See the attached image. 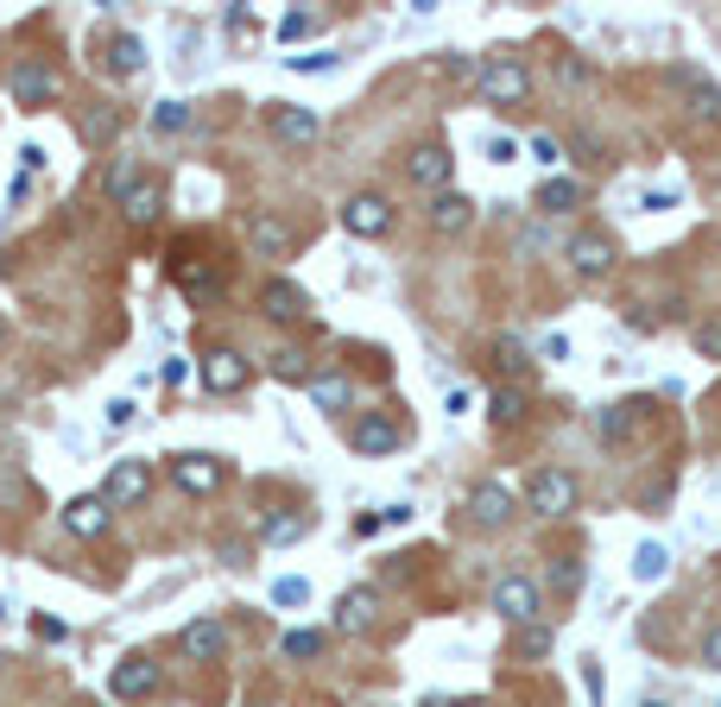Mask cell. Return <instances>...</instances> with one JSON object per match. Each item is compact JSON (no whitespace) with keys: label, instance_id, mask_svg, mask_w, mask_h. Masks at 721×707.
Here are the masks:
<instances>
[{"label":"cell","instance_id":"1","mask_svg":"<svg viewBox=\"0 0 721 707\" xmlns=\"http://www.w3.org/2000/svg\"><path fill=\"white\" fill-rule=\"evenodd\" d=\"M475 82H481V96H488L493 108H519V101L532 96V76H525V64H519V57H488Z\"/></svg>","mask_w":721,"mask_h":707},{"label":"cell","instance_id":"2","mask_svg":"<svg viewBox=\"0 0 721 707\" xmlns=\"http://www.w3.org/2000/svg\"><path fill=\"white\" fill-rule=\"evenodd\" d=\"M342 227H348L355 240H380L392 227V202L380 197V190H360V197L342 202Z\"/></svg>","mask_w":721,"mask_h":707},{"label":"cell","instance_id":"3","mask_svg":"<svg viewBox=\"0 0 721 707\" xmlns=\"http://www.w3.org/2000/svg\"><path fill=\"white\" fill-rule=\"evenodd\" d=\"M525 505H532L539 518H564L569 505H576V480H569L564 468H539L532 486H525Z\"/></svg>","mask_w":721,"mask_h":707},{"label":"cell","instance_id":"4","mask_svg":"<svg viewBox=\"0 0 721 707\" xmlns=\"http://www.w3.org/2000/svg\"><path fill=\"white\" fill-rule=\"evenodd\" d=\"M493 613L513 619V626H532V619H539V581L532 575H507L500 587H493Z\"/></svg>","mask_w":721,"mask_h":707},{"label":"cell","instance_id":"5","mask_svg":"<svg viewBox=\"0 0 721 707\" xmlns=\"http://www.w3.org/2000/svg\"><path fill=\"white\" fill-rule=\"evenodd\" d=\"M614 240H608V234H601V227H583V234H576V240H569V266H576V272L583 278H608L614 272Z\"/></svg>","mask_w":721,"mask_h":707},{"label":"cell","instance_id":"6","mask_svg":"<svg viewBox=\"0 0 721 707\" xmlns=\"http://www.w3.org/2000/svg\"><path fill=\"white\" fill-rule=\"evenodd\" d=\"M171 474H178V486L184 493H197V500H203V493H215V486H222V480H229V468H222V461H215V454H178V461H171Z\"/></svg>","mask_w":721,"mask_h":707},{"label":"cell","instance_id":"7","mask_svg":"<svg viewBox=\"0 0 721 707\" xmlns=\"http://www.w3.org/2000/svg\"><path fill=\"white\" fill-rule=\"evenodd\" d=\"M146 493H153V468L146 461H114L108 468V493H102L108 505H140Z\"/></svg>","mask_w":721,"mask_h":707},{"label":"cell","instance_id":"8","mask_svg":"<svg viewBox=\"0 0 721 707\" xmlns=\"http://www.w3.org/2000/svg\"><path fill=\"white\" fill-rule=\"evenodd\" d=\"M108 688H114V695H121V702H140V695H153L158 688V663L153 656H121V663H114V676H108Z\"/></svg>","mask_w":721,"mask_h":707},{"label":"cell","instance_id":"9","mask_svg":"<svg viewBox=\"0 0 721 707\" xmlns=\"http://www.w3.org/2000/svg\"><path fill=\"white\" fill-rule=\"evenodd\" d=\"M247 379H254V367H247V360H241L234 348H215V354L203 360V385L215 392V399H229V392H241Z\"/></svg>","mask_w":721,"mask_h":707},{"label":"cell","instance_id":"10","mask_svg":"<svg viewBox=\"0 0 721 707\" xmlns=\"http://www.w3.org/2000/svg\"><path fill=\"white\" fill-rule=\"evenodd\" d=\"M178 651L197 656V663H215V656H229V626L222 619H197V626L178 631Z\"/></svg>","mask_w":721,"mask_h":707},{"label":"cell","instance_id":"11","mask_svg":"<svg viewBox=\"0 0 721 707\" xmlns=\"http://www.w3.org/2000/svg\"><path fill=\"white\" fill-rule=\"evenodd\" d=\"M348 442H355L360 454H392L406 442V424H392V417H360V424L348 429Z\"/></svg>","mask_w":721,"mask_h":707},{"label":"cell","instance_id":"12","mask_svg":"<svg viewBox=\"0 0 721 707\" xmlns=\"http://www.w3.org/2000/svg\"><path fill=\"white\" fill-rule=\"evenodd\" d=\"M259 310H266V316H273V323H304V291H298V284H291V278H273V284H266V291H259Z\"/></svg>","mask_w":721,"mask_h":707},{"label":"cell","instance_id":"13","mask_svg":"<svg viewBox=\"0 0 721 707\" xmlns=\"http://www.w3.org/2000/svg\"><path fill=\"white\" fill-rule=\"evenodd\" d=\"M108 518H114V505H108L102 493H82V500H70V505H64V525L77 530V537H102V530H108Z\"/></svg>","mask_w":721,"mask_h":707},{"label":"cell","instance_id":"14","mask_svg":"<svg viewBox=\"0 0 721 707\" xmlns=\"http://www.w3.org/2000/svg\"><path fill=\"white\" fill-rule=\"evenodd\" d=\"M374 619H380V594H374V587H348V594L335 601V626L342 631H367Z\"/></svg>","mask_w":721,"mask_h":707},{"label":"cell","instance_id":"15","mask_svg":"<svg viewBox=\"0 0 721 707\" xmlns=\"http://www.w3.org/2000/svg\"><path fill=\"white\" fill-rule=\"evenodd\" d=\"M13 101H26V108L57 101V76L45 70V64H20V70H13Z\"/></svg>","mask_w":721,"mask_h":707},{"label":"cell","instance_id":"16","mask_svg":"<svg viewBox=\"0 0 721 707\" xmlns=\"http://www.w3.org/2000/svg\"><path fill=\"white\" fill-rule=\"evenodd\" d=\"M273 133H279L285 146H310V139H317V114L298 108V101H279V108H273Z\"/></svg>","mask_w":721,"mask_h":707},{"label":"cell","instance_id":"17","mask_svg":"<svg viewBox=\"0 0 721 707\" xmlns=\"http://www.w3.org/2000/svg\"><path fill=\"white\" fill-rule=\"evenodd\" d=\"M468 512H475V518H481V525H507V518H513V493H507V486H493V480H481V486H475V493H468Z\"/></svg>","mask_w":721,"mask_h":707},{"label":"cell","instance_id":"18","mask_svg":"<svg viewBox=\"0 0 721 707\" xmlns=\"http://www.w3.org/2000/svg\"><path fill=\"white\" fill-rule=\"evenodd\" d=\"M406 177H412V183H424V190H431V183H450V152H443L437 139H424V146L406 158Z\"/></svg>","mask_w":721,"mask_h":707},{"label":"cell","instance_id":"19","mask_svg":"<svg viewBox=\"0 0 721 707\" xmlns=\"http://www.w3.org/2000/svg\"><path fill=\"white\" fill-rule=\"evenodd\" d=\"M114 133H121V108L96 101V108H82V114H77V139H82V146H108Z\"/></svg>","mask_w":721,"mask_h":707},{"label":"cell","instance_id":"20","mask_svg":"<svg viewBox=\"0 0 721 707\" xmlns=\"http://www.w3.org/2000/svg\"><path fill=\"white\" fill-rule=\"evenodd\" d=\"M424 215H431V227H437V234H463V227L475 222V202L456 197V190H443V197L424 209Z\"/></svg>","mask_w":721,"mask_h":707},{"label":"cell","instance_id":"21","mask_svg":"<svg viewBox=\"0 0 721 707\" xmlns=\"http://www.w3.org/2000/svg\"><path fill=\"white\" fill-rule=\"evenodd\" d=\"M310 404H317V411H348V404H355V385H348V379L342 373H310Z\"/></svg>","mask_w":721,"mask_h":707},{"label":"cell","instance_id":"22","mask_svg":"<svg viewBox=\"0 0 721 707\" xmlns=\"http://www.w3.org/2000/svg\"><path fill=\"white\" fill-rule=\"evenodd\" d=\"M121 202H127V222L146 227V222H158V209H165V183H158V177H140Z\"/></svg>","mask_w":721,"mask_h":707},{"label":"cell","instance_id":"23","mask_svg":"<svg viewBox=\"0 0 721 707\" xmlns=\"http://www.w3.org/2000/svg\"><path fill=\"white\" fill-rule=\"evenodd\" d=\"M247 240H254V252H266V259H285V252H291V227L273 222V215H254V222H247Z\"/></svg>","mask_w":721,"mask_h":707},{"label":"cell","instance_id":"24","mask_svg":"<svg viewBox=\"0 0 721 707\" xmlns=\"http://www.w3.org/2000/svg\"><path fill=\"white\" fill-rule=\"evenodd\" d=\"M108 70H114V76H140V70H146V45H140L133 32L108 38Z\"/></svg>","mask_w":721,"mask_h":707},{"label":"cell","instance_id":"25","mask_svg":"<svg viewBox=\"0 0 721 707\" xmlns=\"http://www.w3.org/2000/svg\"><path fill=\"white\" fill-rule=\"evenodd\" d=\"M576 202H583V183H569V177H551V183L539 190V209H544V215H569Z\"/></svg>","mask_w":721,"mask_h":707},{"label":"cell","instance_id":"26","mask_svg":"<svg viewBox=\"0 0 721 707\" xmlns=\"http://www.w3.org/2000/svg\"><path fill=\"white\" fill-rule=\"evenodd\" d=\"M493 367H500L507 379H513V373H525V367H532L525 341H519V335H500V341H493Z\"/></svg>","mask_w":721,"mask_h":707},{"label":"cell","instance_id":"27","mask_svg":"<svg viewBox=\"0 0 721 707\" xmlns=\"http://www.w3.org/2000/svg\"><path fill=\"white\" fill-rule=\"evenodd\" d=\"M304 530H310V518H298V512H291V518H279V512H273V518L259 525V543H298Z\"/></svg>","mask_w":721,"mask_h":707},{"label":"cell","instance_id":"28","mask_svg":"<svg viewBox=\"0 0 721 707\" xmlns=\"http://www.w3.org/2000/svg\"><path fill=\"white\" fill-rule=\"evenodd\" d=\"M184 126H190V101H158L153 108V133L171 139V133H184Z\"/></svg>","mask_w":721,"mask_h":707},{"label":"cell","instance_id":"29","mask_svg":"<svg viewBox=\"0 0 721 707\" xmlns=\"http://www.w3.org/2000/svg\"><path fill=\"white\" fill-rule=\"evenodd\" d=\"M665 569H670L665 543H640V556H633V575H640V581H665Z\"/></svg>","mask_w":721,"mask_h":707},{"label":"cell","instance_id":"30","mask_svg":"<svg viewBox=\"0 0 721 707\" xmlns=\"http://www.w3.org/2000/svg\"><path fill=\"white\" fill-rule=\"evenodd\" d=\"M633 411H640V404H608V411H601V436H608V442H626V436H633Z\"/></svg>","mask_w":721,"mask_h":707},{"label":"cell","instance_id":"31","mask_svg":"<svg viewBox=\"0 0 721 707\" xmlns=\"http://www.w3.org/2000/svg\"><path fill=\"white\" fill-rule=\"evenodd\" d=\"M488 417H493L500 429H507V424H519V417H525V399H519L513 385H500V392H493V404H488Z\"/></svg>","mask_w":721,"mask_h":707},{"label":"cell","instance_id":"32","mask_svg":"<svg viewBox=\"0 0 721 707\" xmlns=\"http://www.w3.org/2000/svg\"><path fill=\"white\" fill-rule=\"evenodd\" d=\"M684 89H690L696 114H709V121H721V89H716V82H702V76H684Z\"/></svg>","mask_w":721,"mask_h":707},{"label":"cell","instance_id":"33","mask_svg":"<svg viewBox=\"0 0 721 707\" xmlns=\"http://www.w3.org/2000/svg\"><path fill=\"white\" fill-rule=\"evenodd\" d=\"M304 601H310V581H304V575L273 581V606H304Z\"/></svg>","mask_w":721,"mask_h":707},{"label":"cell","instance_id":"34","mask_svg":"<svg viewBox=\"0 0 721 707\" xmlns=\"http://www.w3.org/2000/svg\"><path fill=\"white\" fill-rule=\"evenodd\" d=\"M273 373H279V379H291V385H310L304 354H291V348H285V354H273Z\"/></svg>","mask_w":721,"mask_h":707},{"label":"cell","instance_id":"35","mask_svg":"<svg viewBox=\"0 0 721 707\" xmlns=\"http://www.w3.org/2000/svg\"><path fill=\"white\" fill-rule=\"evenodd\" d=\"M551 651V626H519V656H544Z\"/></svg>","mask_w":721,"mask_h":707},{"label":"cell","instance_id":"36","mask_svg":"<svg viewBox=\"0 0 721 707\" xmlns=\"http://www.w3.org/2000/svg\"><path fill=\"white\" fill-rule=\"evenodd\" d=\"M323 644H330L323 631H291V638H285V656H317Z\"/></svg>","mask_w":721,"mask_h":707},{"label":"cell","instance_id":"37","mask_svg":"<svg viewBox=\"0 0 721 707\" xmlns=\"http://www.w3.org/2000/svg\"><path fill=\"white\" fill-rule=\"evenodd\" d=\"M133 183H140V171H133L127 158H121V165H114V171H108V197L121 202V197H127V190H133Z\"/></svg>","mask_w":721,"mask_h":707},{"label":"cell","instance_id":"38","mask_svg":"<svg viewBox=\"0 0 721 707\" xmlns=\"http://www.w3.org/2000/svg\"><path fill=\"white\" fill-rule=\"evenodd\" d=\"M291 70H304V76H317V70H335V50H304V57H291Z\"/></svg>","mask_w":721,"mask_h":707},{"label":"cell","instance_id":"39","mask_svg":"<svg viewBox=\"0 0 721 707\" xmlns=\"http://www.w3.org/2000/svg\"><path fill=\"white\" fill-rule=\"evenodd\" d=\"M696 348L709 354V360H721V323H702V328H696Z\"/></svg>","mask_w":721,"mask_h":707},{"label":"cell","instance_id":"40","mask_svg":"<svg viewBox=\"0 0 721 707\" xmlns=\"http://www.w3.org/2000/svg\"><path fill=\"white\" fill-rule=\"evenodd\" d=\"M310 25H317V13H291V20H279V38H304Z\"/></svg>","mask_w":721,"mask_h":707},{"label":"cell","instance_id":"41","mask_svg":"<svg viewBox=\"0 0 721 707\" xmlns=\"http://www.w3.org/2000/svg\"><path fill=\"white\" fill-rule=\"evenodd\" d=\"M532 158H539V165H557V139H551V133H532Z\"/></svg>","mask_w":721,"mask_h":707},{"label":"cell","instance_id":"42","mask_svg":"<svg viewBox=\"0 0 721 707\" xmlns=\"http://www.w3.org/2000/svg\"><path fill=\"white\" fill-rule=\"evenodd\" d=\"M702 663H709V670H721V626L702 638Z\"/></svg>","mask_w":721,"mask_h":707},{"label":"cell","instance_id":"43","mask_svg":"<svg viewBox=\"0 0 721 707\" xmlns=\"http://www.w3.org/2000/svg\"><path fill=\"white\" fill-rule=\"evenodd\" d=\"M158 379H165V385H171V392H178L184 379H190V367H184V360H165V373H158Z\"/></svg>","mask_w":721,"mask_h":707},{"label":"cell","instance_id":"44","mask_svg":"<svg viewBox=\"0 0 721 707\" xmlns=\"http://www.w3.org/2000/svg\"><path fill=\"white\" fill-rule=\"evenodd\" d=\"M108 424H114V429L133 424V404H127V399H114V404H108Z\"/></svg>","mask_w":721,"mask_h":707},{"label":"cell","instance_id":"45","mask_svg":"<svg viewBox=\"0 0 721 707\" xmlns=\"http://www.w3.org/2000/svg\"><path fill=\"white\" fill-rule=\"evenodd\" d=\"M551 581H557V587H576V581H583V569H576V562H557V575H551Z\"/></svg>","mask_w":721,"mask_h":707},{"label":"cell","instance_id":"46","mask_svg":"<svg viewBox=\"0 0 721 707\" xmlns=\"http://www.w3.org/2000/svg\"><path fill=\"white\" fill-rule=\"evenodd\" d=\"M450 707H493V702H450Z\"/></svg>","mask_w":721,"mask_h":707},{"label":"cell","instance_id":"47","mask_svg":"<svg viewBox=\"0 0 721 707\" xmlns=\"http://www.w3.org/2000/svg\"><path fill=\"white\" fill-rule=\"evenodd\" d=\"M0 348H7V323H0Z\"/></svg>","mask_w":721,"mask_h":707},{"label":"cell","instance_id":"48","mask_svg":"<svg viewBox=\"0 0 721 707\" xmlns=\"http://www.w3.org/2000/svg\"><path fill=\"white\" fill-rule=\"evenodd\" d=\"M645 707H665V702H645Z\"/></svg>","mask_w":721,"mask_h":707},{"label":"cell","instance_id":"49","mask_svg":"<svg viewBox=\"0 0 721 707\" xmlns=\"http://www.w3.org/2000/svg\"><path fill=\"white\" fill-rule=\"evenodd\" d=\"M82 707H96V702H82Z\"/></svg>","mask_w":721,"mask_h":707}]
</instances>
